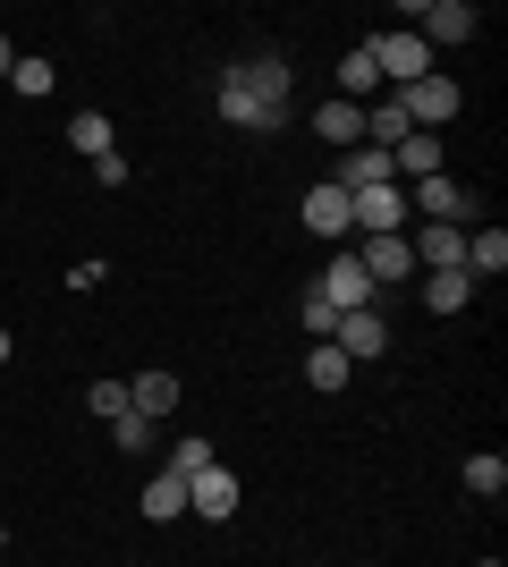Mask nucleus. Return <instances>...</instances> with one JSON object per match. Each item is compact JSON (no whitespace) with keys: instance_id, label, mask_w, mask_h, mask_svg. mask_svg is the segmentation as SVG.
<instances>
[{"instance_id":"1","label":"nucleus","mask_w":508,"mask_h":567,"mask_svg":"<svg viewBox=\"0 0 508 567\" xmlns=\"http://www.w3.org/2000/svg\"><path fill=\"white\" fill-rule=\"evenodd\" d=\"M289 85H297L289 60H246V69L220 76V118L255 127V136H280L289 127Z\"/></svg>"},{"instance_id":"2","label":"nucleus","mask_w":508,"mask_h":567,"mask_svg":"<svg viewBox=\"0 0 508 567\" xmlns=\"http://www.w3.org/2000/svg\"><path fill=\"white\" fill-rule=\"evenodd\" d=\"M390 102L407 111V127H415V136H440V127H449V118L466 111V94H458V85H449L440 69H433V76H415V85H398Z\"/></svg>"},{"instance_id":"3","label":"nucleus","mask_w":508,"mask_h":567,"mask_svg":"<svg viewBox=\"0 0 508 567\" xmlns=\"http://www.w3.org/2000/svg\"><path fill=\"white\" fill-rule=\"evenodd\" d=\"M373 69H382V85H415V76H433V43L415 34V25H390V34H373Z\"/></svg>"},{"instance_id":"4","label":"nucleus","mask_w":508,"mask_h":567,"mask_svg":"<svg viewBox=\"0 0 508 567\" xmlns=\"http://www.w3.org/2000/svg\"><path fill=\"white\" fill-rule=\"evenodd\" d=\"M407 213H424V220H449V229H466V220H475V195H466L458 178L440 169V178H415V187H407Z\"/></svg>"},{"instance_id":"5","label":"nucleus","mask_w":508,"mask_h":567,"mask_svg":"<svg viewBox=\"0 0 508 567\" xmlns=\"http://www.w3.org/2000/svg\"><path fill=\"white\" fill-rule=\"evenodd\" d=\"M348 220H356L364 237H390V229H407V187H364V195H348Z\"/></svg>"},{"instance_id":"6","label":"nucleus","mask_w":508,"mask_h":567,"mask_svg":"<svg viewBox=\"0 0 508 567\" xmlns=\"http://www.w3.org/2000/svg\"><path fill=\"white\" fill-rule=\"evenodd\" d=\"M187 508H195V517H212V525H229V517H238V474L220 466V457L204 474H187Z\"/></svg>"},{"instance_id":"7","label":"nucleus","mask_w":508,"mask_h":567,"mask_svg":"<svg viewBox=\"0 0 508 567\" xmlns=\"http://www.w3.org/2000/svg\"><path fill=\"white\" fill-rule=\"evenodd\" d=\"M331 313H356V306H373V271H364L356 255H331V271H322V288H314Z\"/></svg>"},{"instance_id":"8","label":"nucleus","mask_w":508,"mask_h":567,"mask_svg":"<svg viewBox=\"0 0 508 567\" xmlns=\"http://www.w3.org/2000/svg\"><path fill=\"white\" fill-rule=\"evenodd\" d=\"M331 348L348 355V364H373V355L390 348V322L373 306H356V313H339V331H331Z\"/></svg>"},{"instance_id":"9","label":"nucleus","mask_w":508,"mask_h":567,"mask_svg":"<svg viewBox=\"0 0 508 567\" xmlns=\"http://www.w3.org/2000/svg\"><path fill=\"white\" fill-rule=\"evenodd\" d=\"M407 255L424 262V271H466V229H449V220H424V229H407Z\"/></svg>"},{"instance_id":"10","label":"nucleus","mask_w":508,"mask_h":567,"mask_svg":"<svg viewBox=\"0 0 508 567\" xmlns=\"http://www.w3.org/2000/svg\"><path fill=\"white\" fill-rule=\"evenodd\" d=\"M169 406H178V373H162V364H145V373L127 381V415H145V424H162Z\"/></svg>"},{"instance_id":"11","label":"nucleus","mask_w":508,"mask_h":567,"mask_svg":"<svg viewBox=\"0 0 508 567\" xmlns=\"http://www.w3.org/2000/svg\"><path fill=\"white\" fill-rule=\"evenodd\" d=\"M364 271H373V288H390V280H407L415 271V255H407V229H390V237H364Z\"/></svg>"},{"instance_id":"12","label":"nucleus","mask_w":508,"mask_h":567,"mask_svg":"<svg viewBox=\"0 0 508 567\" xmlns=\"http://www.w3.org/2000/svg\"><path fill=\"white\" fill-rule=\"evenodd\" d=\"M475 9H466V0H433V9H424V25H415V34H424V43H475Z\"/></svg>"},{"instance_id":"13","label":"nucleus","mask_w":508,"mask_h":567,"mask_svg":"<svg viewBox=\"0 0 508 567\" xmlns=\"http://www.w3.org/2000/svg\"><path fill=\"white\" fill-rule=\"evenodd\" d=\"M314 136L322 144H339V153H356V144H364V102H322V111H314Z\"/></svg>"},{"instance_id":"14","label":"nucleus","mask_w":508,"mask_h":567,"mask_svg":"<svg viewBox=\"0 0 508 567\" xmlns=\"http://www.w3.org/2000/svg\"><path fill=\"white\" fill-rule=\"evenodd\" d=\"M305 229L314 237H356V220H348V195L322 178V187H305Z\"/></svg>"},{"instance_id":"15","label":"nucleus","mask_w":508,"mask_h":567,"mask_svg":"<svg viewBox=\"0 0 508 567\" xmlns=\"http://www.w3.org/2000/svg\"><path fill=\"white\" fill-rule=\"evenodd\" d=\"M508 271V229H466V280H500Z\"/></svg>"},{"instance_id":"16","label":"nucleus","mask_w":508,"mask_h":567,"mask_svg":"<svg viewBox=\"0 0 508 567\" xmlns=\"http://www.w3.org/2000/svg\"><path fill=\"white\" fill-rule=\"evenodd\" d=\"M69 144L85 153V162H102V153H120V136H111V118H102V111H76V118H69Z\"/></svg>"},{"instance_id":"17","label":"nucleus","mask_w":508,"mask_h":567,"mask_svg":"<svg viewBox=\"0 0 508 567\" xmlns=\"http://www.w3.org/2000/svg\"><path fill=\"white\" fill-rule=\"evenodd\" d=\"M145 517L153 525H169V517H187V483H178V474H153V483H145Z\"/></svg>"},{"instance_id":"18","label":"nucleus","mask_w":508,"mask_h":567,"mask_svg":"<svg viewBox=\"0 0 508 567\" xmlns=\"http://www.w3.org/2000/svg\"><path fill=\"white\" fill-rule=\"evenodd\" d=\"M466 297H475L466 271H424V306H433V313H466Z\"/></svg>"},{"instance_id":"19","label":"nucleus","mask_w":508,"mask_h":567,"mask_svg":"<svg viewBox=\"0 0 508 567\" xmlns=\"http://www.w3.org/2000/svg\"><path fill=\"white\" fill-rule=\"evenodd\" d=\"M348 373H356V364H348L331 339H314V348H305V381H314V390H348Z\"/></svg>"},{"instance_id":"20","label":"nucleus","mask_w":508,"mask_h":567,"mask_svg":"<svg viewBox=\"0 0 508 567\" xmlns=\"http://www.w3.org/2000/svg\"><path fill=\"white\" fill-rule=\"evenodd\" d=\"M373 85H382V69H373V51H348V60H339V102H356V94H373Z\"/></svg>"},{"instance_id":"21","label":"nucleus","mask_w":508,"mask_h":567,"mask_svg":"<svg viewBox=\"0 0 508 567\" xmlns=\"http://www.w3.org/2000/svg\"><path fill=\"white\" fill-rule=\"evenodd\" d=\"M51 85H60V69H51V60H18V69H9V94H18V102H43Z\"/></svg>"},{"instance_id":"22","label":"nucleus","mask_w":508,"mask_h":567,"mask_svg":"<svg viewBox=\"0 0 508 567\" xmlns=\"http://www.w3.org/2000/svg\"><path fill=\"white\" fill-rule=\"evenodd\" d=\"M466 492H475V499H500L508 492V457H466Z\"/></svg>"},{"instance_id":"23","label":"nucleus","mask_w":508,"mask_h":567,"mask_svg":"<svg viewBox=\"0 0 508 567\" xmlns=\"http://www.w3.org/2000/svg\"><path fill=\"white\" fill-rule=\"evenodd\" d=\"M364 136H373V144L390 153V144L407 136V111H398V102H373V111H364Z\"/></svg>"},{"instance_id":"24","label":"nucleus","mask_w":508,"mask_h":567,"mask_svg":"<svg viewBox=\"0 0 508 567\" xmlns=\"http://www.w3.org/2000/svg\"><path fill=\"white\" fill-rule=\"evenodd\" d=\"M85 406H94L102 424H120V415H127V381H94V390H85Z\"/></svg>"},{"instance_id":"25","label":"nucleus","mask_w":508,"mask_h":567,"mask_svg":"<svg viewBox=\"0 0 508 567\" xmlns=\"http://www.w3.org/2000/svg\"><path fill=\"white\" fill-rule=\"evenodd\" d=\"M111 441H120L127 457H145V450H153V424H145V415H120V424H111Z\"/></svg>"},{"instance_id":"26","label":"nucleus","mask_w":508,"mask_h":567,"mask_svg":"<svg viewBox=\"0 0 508 567\" xmlns=\"http://www.w3.org/2000/svg\"><path fill=\"white\" fill-rule=\"evenodd\" d=\"M212 466V450H204V441H178V450H169V474H178V483H187V474H204Z\"/></svg>"},{"instance_id":"27","label":"nucleus","mask_w":508,"mask_h":567,"mask_svg":"<svg viewBox=\"0 0 508 567\" xmlns=\"http://www.w3.org/2000/svg\"><path fill=\"white\" fill-rule=\"evenodd\" d=\"M305 331H314V339H331V331H339V313L322 306V297H305Z\"/></svg>"},{"instance_id":"28","label":"nucleus","mask_w":508,"mask_h":567,"mask_svg":"<svg viewBox=\"0 0 508 567\" xmlns=\"http://www.w3.org/2000/svg\"><path fill=\"white\" fill-rule=\"evenodd\" d=\"M9 69H18V43H9V34H0V85H9Z\"/></svg>"},{"instance_id":"29","label":"nucleus","mask_w":508,"mask_h":567,"mask_svg":"<svg viewBox=\"0 0 508 567\" xmlns=\"http://www.w3.org/2000/svg\"><path fill=\"white\" fill-rule=\"evenodd\" d=\"M9 348H18V339H9V331H0V364H9Z\"/></svg>"},{"instance_id":"30","label":"nucleus","mask_w":508,"mask_h":567,"mask_svg":"<svg viewBox=\"0 0 508 567\" xmlns=\"http://www.w3.org/2000/svg\"><path fill=\"white\" fill-rule=\"evenodd\" d=\"M484 567H500V559H484Z\"/></svg>"}]
</instances>
